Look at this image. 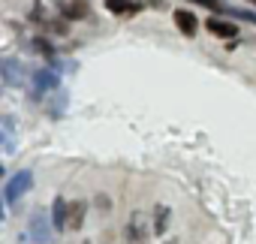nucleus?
I'll use <instances>...</instances> for the list:
<instances>
[{
	"label": "nucleus",
	"instance_id": "nucleus-1",
	"mask_svg": "<svg viewBox=\"0 0 256 244\" xmlns=\"http://www.w3.org/2000/svg\"><path fill=\"white\" fill-rule=\"evenodd\" d=\"M30 187H34V175H30V169H22L18 175H12V178L6 181V187H4V202H6V205H16L18 196L28 193Z\"/></svg>",
	"mask_w": 256,
	"mask_h": 244
},
{
	"label": "nucleus",
	"instance_id": "nucleus-2",
	"mask_svg": "<svg viewBox=\"0 0 256 244\" xmlns=\"http://www.w3.org/2000/svg\"><path fill=\"white\" fill-rule=\"evenodd\" d=\"M30 78H34V96H36V100H40L46 90H54V88H58V72H54V70H36Z\"/></svg>",
	"mask_w": 256,
	"mask_h": 244
},
{
	"label": "nucleus",
	"instance_id": "nucleus-3",
	"mask_svg": "<svg viewBox=\"0 0 256 244\" xmlns=\"http://www.w3.org/2000/svg\"><path fill=\"white\" fill-rule=\"evenodd\" d=\"M28 232H30V238H34L36 244H48V241H52V232H48V217L36 211V214L30 217V223H28Z\"/></svg>",
	"mask_w": 256,
	"mask_h": 244
},
{
	"label": "nucleus",
	"instance_id": "nucleus-4",
	"mask_svg": "<svg viewBox=\"0 0 256 244\" xmlns=\"http://www.w3.org/2000/svg\"><path fill=\"white\" fill-rule=\"evenodd\" d=\"M205 28H208V34H214L217 40H235L238 36V24H232V22H226V18H208L205 22Z\"/></svg>",
	"mask_w": 256,
	"mask_h": 244
},
{
	"label": "nucleus",
	"instance_id": "nucleus-5",
	"mask_svg": "<svg viewBox=\"0 0 256 244\" xmlns=\"http://www.w3.org/2000/svg\"><path fill=\"white\" fill-rule=\"evenodd\" d=\"M172 22L178 24V30H181L184 36H196V30H199V18H196L190 10H175V12H172Z\"/></svg>",
	"mask_w": 256,
	"mask_h": 244
},
{
	"label": "nucleus",
	"instance_id": "nucleus-6",
	"mask_svg": "<svg viewBox=\"0 0 256 244\" xmlns=\"http://www.w3.org/2000/svg\"><path fill=\"white\" fill-rule=\"evenodd\" d=\"M52 226L60 232V229H70V205H66V199L64 196H58L54 202H52Z\"/></svg>",
	"mask_w": 256,
	"mask_h": 244
},
{
	"label": "nucleus",
	"instance_id": "nucleus-7",
	"mask_svg": "<svg viewBox=\"0 0 256 244\" xmlns=\"http://www.w3.org/2000/svg\"><path fill=\"white\" fill-rule=\"evenodd\" d=\"M145 235H148V229H145V214H133V217H130V226H126V238H130L133 244H142Z\"/></svg>",
	"mask_w": 256,
	"mask_h": 244
},
{
	"label": "nucleus",
	"instance_id": "nucleus-8",
	"mask_svg": "<svg viewBox=\"0 0 256 244\" xmlns=\"http://www.w3.org/2000/svg\"><path fill=\"white\" fill-rule=\"evenodd\" d=\"M0 70H4V82H6L10 88L22 84V76H18V60H12V58H4V64H0Z\"/></svg>",
	"mask_w": 256,
	"mask_h": 244
},
{
	"label": "nucleus",
	"instance_id": "nucleus-9",
	"mask_svg": "<svg viewBox=\"0 0 256 244\" xmlns=\"http://www.w3.org/2000/svg\"><path fill=\"white\" fill-rule=\"evenodd\" d=\"M106 10L114 12V16H126V12H139L142 6L133 4V0H106Z\"/></svg>",
	"mask_w": 256,
	"mask_h": 244
},
{
	"label": "nucleus",
	"instance_id": "nucleus-10",
	"mask_svg": "<svg viewBox=\"0 0 256 244\" xmlns=\"http://www.w3.org/2000/svg\"><path fill=\"white\" fill-rule=\"evenodd\" d=\"M84 211H88V202H82V199H76V202L70 205V229H72V232L82 229V223H84Z\"/></svg>",
	"mask_w": 256,
	"mask_h": 244
},
{
	"label": "nucleus",
	"instance_id": "nucleus-11",
	"mask_svg": "<svg viewBox=\"0 0 256 244\" xmlns=\"http://www.w3.org/2000/svg\"><path fill=\"white\" fill-rule=\"evenodd\" d=\"M169 217H172V211H169L166 205H157V208H154V235H166Z\"/></svg>",
	"mask_w": 256,
	"mask_h": 244
},
{
	"label": "nucleus",
	"instance_id": "nucleus-12",
	"mask_svg": "<svg viewBox=\"0 0 256 244\" xmlns=\"http://www.w3.org/2000/svg\"><path fill=\"white\" fill-rule=\"evenodd\" d=\"M66 16H70L72 22L88 18V16H90V0H72V4L66 6Z\"/></svg>",
	"mask_w": 256,
	"mask_h": 244
},
{
	"label": "nucleus",
	"instance_id": "nucleus-13",
	"mask_svg": "<svg viewBox=\"0 0 256 244\" xmlns=\"http://www.w3.org/2000/svg\"><path fill=\"white\" fill-rule=\"evenodd\" d=\"M4 154L10 157L12 151H16V136H12V118H4Z\"/></svg>",
	"mask_w": 256,
	"mask_h": 244
},
{
	"label": "nucleus",
	"instance_id": "nucleus-14",
	"mask_svg": "<svg viewBox=\"0 0 256 244\" xmlns=\"http://www.w3.org/2000/svg\"><path fill=\"white\" fill-rule=\"evenodd\" d=\"M34 46H36V52H40V54H46V58H52V54H54V48H52V42H48V40H34Z\"/></svg>",
	"mask_w": 256,
	"mask_h": 244
},
{
	"label": "nucleus",
	"instance_id": "nucleus-15",
	"mask_svg": "<svg viewBox=\"0 0 256 244\" xmlns=\"http://www.w3.org/2000/svg\"><path fill=\"white\" fill-rule=\"evenodd\" d=\"M64 102H66V94H64V90H58V94H54V106H52V114H54V118L64 112Z\"/></svg>",
	"mask_w": 256,
	"mask_h": 244
},
{
	"label": "nucleus",
	"instance_id": "nucleus-16",
	"mask_svg": "<svg viewBox=\"0 0 256 244\" xmlns=\"http://www.w3.org/2000/svg\"><path fill=\"white\" fill-rule=\"evenodd\" d=\"M232 16H235V18H241V22L256 24V12H247V10H232Z\"/></svg>",
	"mask_w": 256,
	"mask_h": 244
},
{
	"label": "nucleus",
	"instance_id": "nucleus-17",
	"mask_svg": "<svg viewBox=\"0 0 256 244\" xmlns=\"http://www.w3.org/2000/svg\"><path fill=\"white\" fill-rule=\"evenodd\" d=\"M193 4H199V6H205V10H214V12H220V10H223L220 0H193Z\"/></svg>",
	"mask_w": 256,
	"mask_h": 244
},
{
	"label": "nucleus",
	"instance_id": "nucleus-18",
	"mask_svg": "<svg viewBox=\"0 0 256 244\" xmlns=\"http://www.w3.org/2000/svg\"><path fill=\"white\" fill-rule=\"evenodd\" d=\"M96 205H100V208L106 211V208H108V199H106V196H96Z\"/></svg>",
	"mask_w": 256,
	"mask_h": 244
},
{
	"label": "nucleus",
	"instance_id": "nucleus-19",
	"mask_svg": "<svg viewBox=\"0 0 256 244\" xmlns=\"http://www.w3.org/2000/svg\"><path fill=\"white\" fill-rule=\"evenodd\" d=\"M250 4H253V6H256V0H250Z\"/></svg>",
	"mask_w": 256,
	"mask_h": 244
},
{
	"label": "nucleus",
	"instance_id": "nucleus-20",
	"mask_svg": "<svg viewBox=\"0 0 256 244\" xmlns=\"http://www.w3.org/2000/svg\"><path fill=\"white\" fill-rule=\"evenodd\" d=\"M82 244H90V241H82Z\"/></svg>",
	"mask_w": 256,
	"mask_h": 244
},
{
	"label": "nucleus",
	"instance_id": "nucleus-21",
	"mask_svg": "<svg viewBox=\"0 0 256 244\" xmlns=\"http://www.w3.org/2000/svg\"><path fill=\"white\" fill-rule=\"evenodd\" d=\"M169 244H175V241H169Z\"/></svg>",
	"mask_w": 256,
	"mask_h": 244
}]
</instances>
